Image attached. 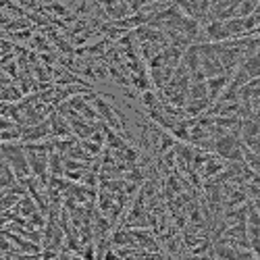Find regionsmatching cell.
Wrapping results in <instances>:
<instances>
[{
	"mask_svg": "<svg viewBox=\"0 0 260 260\" xmlns=\"http://www.w3.org/2000/svg\"><path fill=\"white\" fill-rule=\"evenodd\" d=\"M3 156H5V160L13 167V171L17 173L19 181H21V179H25V177H29L31 167H29V158H27V150H25V146L5 142V144H3Z\"/></svg>",
	"mask_w": 260,
	"mask_h": 260,
	"instance_id": "cell-1",
	"label": "cell"
},
{
	"mask_svg": "<svg viewBox=\"0 0 260 260\" xmlns=\"http://www.w3.org/2000/svg\"><path fill=\"white\" fill-rule=\"evenodd\" d=\"M240 3H242V0H210L208 23H210V21H223V19L235 17Z\"/></svg>",
	"mask_w": 260,
	"mask_h": 260,
	"instance_id": "cell-2",
	"label": "cell"
},
{
	"mask_svg": "<svg viewBox=\"0 0 260 260\" xmlns=\"http://www.w3.org/2000/svg\"><path fill=\"white\" fill-rule=\"evenodd\" d=\"M48 134H52L50 123L42 121V123H34V125H23V136H21V140H23L25 144H31V142L46 140Z\"/></svg>",
	"mask_w": 260,
	"mask_h": 260,
	"instance_id": "cell-3",
	"label": "cell"
},
{
	"mask_svg": "<svg viewBox=\"0 0 260 260\" xmlns=\"http://www.w3.org/2000/svg\"><path fill=\"white\" fill-rule=\"evenodd\" d=\"M208 83V94H210V100H219L223 90H227V85L231 83V75H216V77H210L206 79Z\"/></svg>",
	"mask_w": 260,
	"mask_h": 260,
	"instance_id": "cell-4",
	"label": "cell"
},
{
	"mask_svg": "<svg viewBox=\"0 0 260 260\" xmlns=\"http://www.w3.org/2000/svg\"><path fill=\"white\" fill-rule=\"evenodd\" d=\"M48 123H50V129H52V136H69L71 134V125L64 121V117H60L58 113H52L50 117H48Z\"/></svg>",
	"mask_w": 260,
	"mask_h": 260,
	"instance_id": "cell-5",
	"label": "cell"
},
{
	"mask_svg": "<svg viewBox=\"0 0 260 260\" xmlns=\"http://www.w3.org/2000/svg\"><path fill=\"white\" fill-rule=\"evenodd\" d=\"M36 212H42V210H40V206L36 204V200H31V198H27V196L21 200L19 206H17V214H19V216H23V219H27V221L31 219Z\"/></svg>",
	"mask_w": 260,
	"mask_h": 260,
	"instance_id": "cell-6",
	"label": "cell"
},
{
	"mask_svg": "<svg viewBox=\"0 0 260 260\" xmlns=\"http://www.w3.org/2000/svg\"><path fill=\"white\" fill-rule=\"evenodd\" d=\"M221 169H223V167H221L219 162H214V160H212V158L208 156V158H206V167H204V171H202V175H204V177L216 175V173H219Z\"/></svg>",
	"mask_w": 260,
	"mask_h": 260,
	"instance_id": "cell-7",
	"label": "cell"
},
{
	"mask_svg": "<svg viewBox=\"0 0 260 260\" xmlns=\"http://www.w3.org/2000/svg\"><path fill=\"white\" fill-rule=\"evenodd\" d=\"M56 260H85V258L75 256V254H71V252H67V250H62V252L58 254V258H56Z\"/></svg>",
	"mask_w": 260,
	"mask_h": 260,
	"instance_id": "cell-8",
	"label": "cell"
},
{
	"mask_svg": "<svg viewBox=\"0 0 260 260\" xmlns=\"http://www.w3.org/2000/svg\"><path fill=\"white\" fill-rule=\"evenodd\" d=\"M254 206L260 210V196H256V202H254Z\"/></svg>",
	"mask_w": 260,
	"mask_h": 260,
	"instance_id": "cell-9",
	"label": "cell"
}]
</instances>
